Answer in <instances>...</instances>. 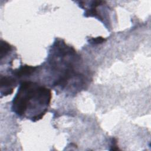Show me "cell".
<instances>
[{
  "mask_svg": "<svg viewBox=\"0 0 151 151\" xmlns=\"http://www.w3.org/2000/svg\"><path fill=\"white\" fill-rule=\"evenodd\" d=\"M82 65L81 58L75 49L56 38L41 67L48 86L71 95L85 88L89 81V75L84 74Z\"/></svg>",
  "mask_w": 151,
  "mask_h": 151,
  "instance_id": "cell-1",
  "label": "cell"
},
{
  "mask_svg": "<svg viewBox=\"0 0 151 151\" xmlns=\"http://www.w3.org/2000/svg\"><path fill=\"white\" fill-rule=\"evenodd\" d=\"M52 94L46 85L27 80L20 83L11 104V110L19 118L33 122L41 120L47 113Z\"/></svg>",
  "mask_w": 151,
  "mask_h": 151,
  "instance_id": "cell-2",
  "label": "cell"
},
{
  "mask_svg": "<svg viewBox=\"0 0 151 151\" xmlns=\"http://www.w3.org/2000/svg\"><path fill=\"white\" fill-rule=\"evenodd\" d=\"M9 70L7 74L0 76V85H1V97L10 95L13 93L14 89L19 83L15 77L11 74Z\"/></svg>",
  "mask_w": 151,
  "mask_h": 151,
  "instance_id": "cell-3",
  "label": "cell"
},
{
  "mask_svg": "<svg viewBox=\"0 0 151 151\" xmlns=\"http://www.w3.org/2000/svg\"><path fill=\"white\" fill-rule=\"evenodd\" d=\"M104 41H105V39L103 38V37H97L94 38H91L89 42H90V43L93 44H98L102 43Z\"/></svg>",
  "mask_w": 151,
  "mask_h": 151,
  "instance_id": "cell-4",
  "label": "cell"
}]
</instances>
